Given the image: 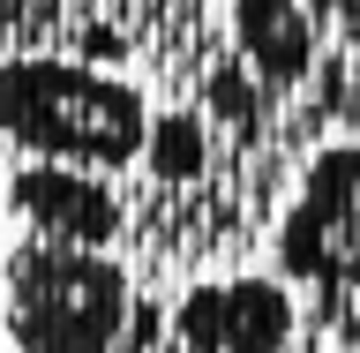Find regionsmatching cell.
Returning a JSON list of instances; mask_svg holds the SVG:
<instances>
[{
	"label": "cell",
	"mask_w": 360,
	"mask_h": 353,
	"mask_svg": "<svg viewBox=\"0 0 360 353\" xmlns=\"http://www.w3.org/2000/svg\"><path fill=\"white\" fill-rule=\"evenodd\" d=\"M292 151L270 128H233L195 98H165L150 143L128 173V264L143 286H188L240 264L278 233V196L292 188Z\"/></svg>",
	"instance_id": "1"
},
{
	"label": "cell",
	"mask_w": 360,
	"mask_h": 353,
	"mask_svg": "<svg viewBox=\"0 0 360 353\" xmlns=\"http://www.w3.org/2000/svg\"><path fill=\"white\" fill-rule=\"evenodd\" d=\"M150 90L75 53H0V151L90 173H135L150 143Z\"/></svg>",
	"instance_id": "2"
},
{
	"label": "cell",
	"mask_w": 360,
	"mask_h": 353,
	"mask_svg": "<svg viewBox=\"0 0 360 353\" xmlns=\"http://www.w3.org/2000/svg\"><path fill=\"white\" fill-rule=\"evenodd\" d=\"M143 309V278L112 248L15 233L0 256V323L15 353H120Z\"/></svg>",
	"instance_id": "3"
},
{
	"label": "cell",
	"mask_w": 360,
	"mask_h": 353,
	"mask_svg": "<svg viewBox=\"0 0 360 353\" xmlns=\"http://www.w3.org/2000/svg\"><path fill=\"white\" fill-rule=\"evenodd\" d=\"M270 264L300 301L360 309V143H323L292 180Z\"/></svg>",
	"instance_id": "4"
},
{
	"label": "cell",
	"mask_w": 360,
	"mask_h": 353,
	"mask_svg": "<svg viewBox=\"0 0 360 353\" xmlns=\"http://www.w3.org/2000/svg\"><path fill=\"white\" fill-rule=\"evenodd\" d=\"M8 211L22 233L68 248H120L128 241V180L90 173V166H45V158H15L8 173Z\"/></svg>",
	"instance_id": "5"
},
{
	"label": "cell",
	"mask_w": 360,
	"mask_h": 353,
	"mask_svg": "<svg viewBox=\"0 0 360 353\" xmlns=\"http://www.w3.org/2000/svg\"><path fill=\"white\" fill-rule=\"evenodd\" d=\"M323 38H330V23H323V8H308V0H225V45H233L278 98H300V90L323 75V61H330Z\"/></svg>",
	"instance_id": "6"
},
{
	"label": "cell",
	"mask_w": 360,
	"mask_h": 353,
	"mask_svg": "<svg viewBox=\"0 0 360 353\" xmlns=\"http://www.w3.org/2000/svg\"><path fill=\"white\" fill-rule=\"evenodd\" d=\"M300 353H360V323L345 309H315L300 316Z\"/></svg>",
	"instance_id": "7"
},
{
	"label": "cell",
	"mask_w": 360,
	"mask_h": 353,
	"mask_svg": "<svg viewBox=\"0 0 360 353\" xmlns=\"http://www.w3.org/2000/svg\"><path fill=\"white\" fill-rule=\"evenodd\" d=\"M315 8H323V23H330V38L360 53V0H315Z\"/></svg>",
	"instance_id": "8"
},
{
	"label": "cell",
	"mask_w": 360,
	"mask_h": 353,
	"mask_svg": "<svg viewBox=\"0 0 360 353\" xmlns=\"http://www.w3.org/2000/svg\"><path fill=\"white\" fill-rule=\"evenodd\" d=\"M315 309H323V301H315ZM345 316H353V323H360V309H345Z\"/></svg>",
	"instance_id": "9"
}]
</instances>
